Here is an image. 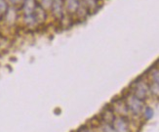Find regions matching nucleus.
Masks as SVG:
<instances>
[{"label":"nucleus","mask_w":159,"mask_h":132,"mask_svg":"<svg viewBox=\"0 0 159 132\" xmlns=\"http://www.w3.org/2000/svg\"><path fill=\"white\" fill-rule=\"evenodd\" d=\"M64 5L69 14H75L80 6V0H64Z\"/></svg>","instance_id":"6e6552de"},{"label":"nucleus","mask_w":159,"mask_h":132,"mask_svg":"<svg viewBox=\"0 0 159 132\" xmlns=\"http://www.w3.org/2000/svg\"><path fill=\"white\" fill-rule=\"evenodd\" d=\"M148 76L150 78L151 83L158 84V82H159V71H158V69H153L152 71H150Z\"/></svg>","instance_id":"9d476101"},{"label":"nucleus","mask_w":159,"mask_h":132,"mask_svg":"<svg viewBox=\"0 0 159 132\" xmlns=\"http://www.w3.org/2000/svg\"><path fill=\"white\" fill-rule=\"evenodd\" d=\"M102 128L104 132H116L111 123H102Z\"/></svg>","instance_id":"2eb2a0df"},{"label":"nucleus","mask_w":159,"mask_h":132,"mask_svg":"<svg viewBox=\"0 0 159 132\" xmlns=\"http://www.w3.org/2000/svg\"><path fill=\"white\" fill-rule=\"evenodd\" d=\"M111 124L116 132H131L130 122L126 116H115Z\"/></svg>","instance_id":"20e7f679"},{"label":"nucleus","mask_w":159,"mask_h":132,"mask_svg":"<svg viewBox=\"0 0 159 132\" xmlns=\"http://www.w3.org/2000/svg\"><path fill=\"white\" fill-rule=\"evenodd\" d=\"M64 0H53L51 5V10L54 16L57 20H62L64 17Z\"/></svg>","instance_id":"39448f33"},{"label":"nucleus","mask_w":159,"mask_h":132,"mask_svg":"<svg viewBox=\"0 0 159 132\" xmlns=\"http://www.w3.org/2000/svg\"><path fill=\"white\" fill-rule=\"evenodd\" d=\"M148 88H149V93H151L153 96L158 97L159 94V86L158 84L156 83H150V85H148Z\"/></svg>","instance_id":"ddd939ff"},{"label":"nucleus","mask_w":159,"mask_h":132,"mask_svg":"<svg viewBox=\"0 0 159 132\" xmlns=\"http://www.w3.org/2000/svg\"><path fill=\"white\" fill-rule=\"evenodd\" d=\"M84 6L87 10H92L97 8V1L96 0H84Z\"/></svg>","instance_id":"f8f14e48"},{"label":"nucleus","mask_w":159,"mask_h":132,"mask_svg":"<svg viewBox=\"0 0 159 132\" xmlns=\"http://www.w3.org/2000/svg\"><path fill=\"white\" fill-rule=\"evenodd\" d=\"M125 104L127 106L128 112L134 116H140L143 114V111L144 109V101L138 99L133 94L128 95L127 98L125 99Z\"/></svg>","instance_id":"f03ea898"},{"label":"nucleus","mask_w":159,"mask_h":132,"mask_svg":"<svg viewBox=\"0 0 159 132\" xmlns=\"http://www.w3.org/2000/svg\"><path fill=\"white\" fill-rule=\"evenodd\" d=\"M76 132H93V130L88 126V125H82L81 127H79Z\"/></svg>","instance_id":"dca6fc26"},{"label":"nucleus","mask_w":159,"mask_h":132,"mask_svg":"<svg viewBox=\"0 0 159 132\" xmlns=\"http://www.w3.org/2000/svg\"><path fill=\"white\" fill-rule=\"evenodd\" d=\"M38 3L35 0H24L23 1V15L24 23L29 29H34L38 25L35 19V12Z\"/></svg>","instance_id":"f257e3e1"},{"label":"nucleus","mask_w":159,"mask_h":132,"mask_svg":"<svg viewBox=\"0 0 159 132\" xmlns=\"http://www.w3.org/2000/svg\"><path fill=\"white\" fill-rule=\"evenodd\" d=\"M115 113L111 108H108L107 110H104L102 114L100 115V121L102 123H112L115 118Z\"/></svg>","instance_id":"0eeeda50"},{"label":"nucleus","mask_w":159,"mask_h":132,"mask_svg":"<svg viewBox=\"0 0 159 132\" xmlns=\"http://www.w3.org/2000/svg\"><path fill=\"white\" fill-rule=\"evenodd\" d=\"M143 113H144V118L145 121L150 120V118L154 116V111L150 107H145L143 111Z\"/></svg>","instance_id":"9b49d317"},{"label":"nucleus","mask_w":159,"mask_h":132,"mask_svg":"<svg viewBox=\"0 0 159 132\" xmlns=\"http://www.w3.org/2000/svg\"><path fill=\"white\" fill-rule=\"evenodd\" d=\"M7 1H8V3H10L13 6H17L19 4H21L24 0H7Z\"/></svg>","instance_id":"f3484780"},{"label":"nucleus","mask_w":159,"mask_h":132,"mask_svg":"<svg viewBox=\"0 0 159 132\" xmlns=\"http://www.w3.org/2000/svg\"><path fill=\"white\" fill-rule=\"evenodd\" d=\"M149 94L148 84L143 79L136 80L133 85V95L142 101L147 100Z\"/></svg>","instance_id":"7ed1b4c3"},{"label":"nucleus","mask_w":159,"mask_h":132,"mask_svg":"<svg viewBox=\"0 0 159 132\" xmlns=\"http://www.w3.org/2000/svg\"><path fill=\"white\" fill-rule=\"evenodd\" d=\"M4 19L5 22L7 25H13L15 23L16 19H17V13L14 8H7L5 14H4Z\"/></svg>","instance_id":"1a4fd4ad"},{"label":"nucleus","mask_w":159,"mask_h":132,"mask_svg":"<svg viewBox=\"0 0 159 132\" xmlns=\"http://www.w3.org/2000/svg\"><path fill=\"white\" fill-rule=\"evenodd\" d=\"M111 109L113 110L114 113L120 115V116H126L129 114L127 106H126V104H125V101H122V100H116V101H114Z\"/></svg>","instance_id":"423d86ee"},{"label":"nucleus","mask_w":159,"mask_h":132,"mask_svg":"<svg viewBox=\"0 0 159 132\" xmlns=\"http://www.w3.org/2000/svg\"><path fill=\"white\" fill-rule=\"evenodd\" d=\"M38 2H39V5H40L44 10H46V9L51 8L53 0H38Z\"/></svg>","instance_id":"4468645a"}]
</instances>
